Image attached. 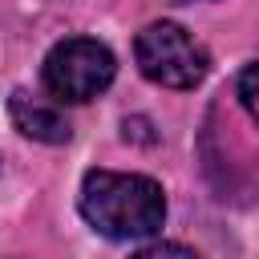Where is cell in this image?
I'll use <instances>...</instances> for the list:
<instances>
[{"label": "cell", "mask_w": 259, "mask_h": 259, "mask_svg": "<svg viewBox=\"0 0 259 259\" xmlns=\"http://www.w3.org/2000/svg\"><path fill=\"white\" fill-rule=\"evenodd\" d=\"M239 101H243L247 117L259 125V61H255V65H247V69L239 73Z\"/></svg>", "instance_id": "5"}, {"label": "cell", "mask_w": 259, "mask_h": 259, "mask_svg": "<svg viewBox=\"0 0 259 259\" xmlns=\"http://www.w3.org/2000/svg\"><path fill=\"white\" fill-rule=\"evenodd\" d=\"M77 210L97 235L113 243H138L162 231L166 194H162V182H154L150 174L89 170L77 190Z\"/></svg>", "instance_id": "1"}, {"label": "cell", "mask_w": 259, "mask_h": 259, "mask_svg": "<svg viewBox=\"0 0 259 259\" xmlns=\"http://www.w3.org/2000/svg\"><path fill=\"white\" fill-rule=\"evenodd\" d=\"M130 259H198V255L190 247H182V243H150V247L134 251Z\"/></svg>", "instance_id": "6"}, {"label": "cell", "mask_w": 259, "mask_h": 259, "mask_svg": "<svg viewBox=\"0 0 259 259\" xmlns=\"http://www.w3.org/2000/svg\"><path fill=\"white\" fill-rule=\"evenodd\" d=\"M117 77V57L93 36H65L40 61V85L57 105H81L101 97Z\"/></svg>", "instance_id": "2"}, {"label": "cell", "mask_w": 259, "mask_h": 259, "mask_svg": "<svg viewBox=\"0 0 259 259\" xmlns=\"http://www.w3.org/2000/svg\"><path fill=\"white\" fill-rule=\"evenodd\" d=\"M134 61L138 73L162 89H198L210 73L206 45L174 20H150L134 36Z\"/></svg>", "instance_id": "3"}, {"label": "cell", "mask_w": 259, "mask_h": 259, "mask_svg": "<svg viewBox=\"0 0 259 259\" xmlns=\"http://www.w3.org/2000/svg\"><path fill=\"white\" fill-rule=\"evenodd\" d=\"M8 117L24 138L45 142V146H65L73 138V121L65 117V109L53 97H40V93H28V89H12Z\"/></svg>", "instance_id": "4"}, {"label": "cell", "mask_w": 259, "mask_h": 259, "mask_svg": "<svg viewBox=\"0 0 259 259\" xmlns=\"http://www.w3.org/2000/svg\"><path fill=\"white\" fill-rule=\"evenodd\" d=\"M174 4H190V0H174Z\"/></svg>", "instance_id": "7"}]
</instances>
